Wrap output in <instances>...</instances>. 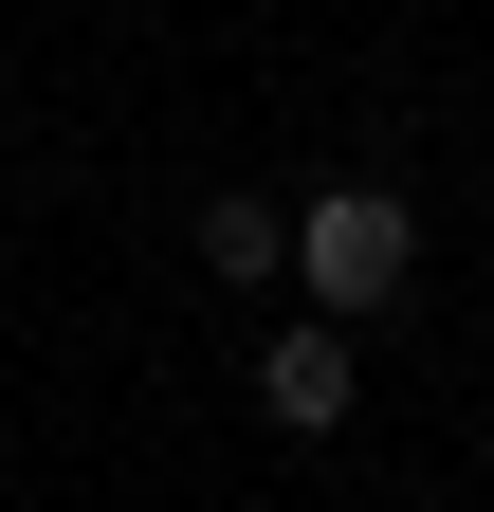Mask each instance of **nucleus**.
<instances>
[{
  "label": "nucleus",
  "instance_id": "7ed1b4c3",
  "mask_svg": "<svg viewBox=\"0 0 494 512\" xmlns=\"http://www.w3.org/2000/svg\"><path fill=\"white\" fill-rule=\"evenodd\" d=\"M202 275H220V293L293 275V220H275V202H202Z\"/></svg>",
  "mask_w": 494,
  "mask_h": 512
},
{
  "label": "nucleus",
  "instance_id": "f257e3e1",
  "mask_svg": "<svg viewBox=\"0 0 494 512\" xmlns=\"http://www.w3.org/2000/svg\"><path fill=\"white\" fill-rule=\"evenodd\" d=\"M293 275H312V311H385V293H421V220L385 183H312L293 202Z\"/></svg>",
  "mask_w": 494,
  "mask_h": 512
},
{
  "label": "nucleus",
  "instance_id": "f03ea898",
  "mask_svg": "<svg viewBox=\"0 0 494 512\" xmlns=\"http://www.w3.org/2000/svg\"><path fill=\"white\" fill-rule=\"evenodd\" d=\"M348 403H366V366H348V311H312V330H275V348H257V421H275V439H330Z\"/></svg>",
  "mask_w": 494,
  "mask_h": 512
}]
</instances>
